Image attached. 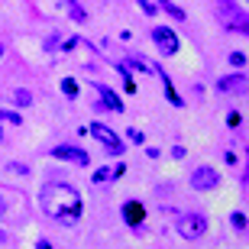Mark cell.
I'll return each mask as SVG.
<instances>
[{
    "label": "cell",
    "instance_id": "7402d4cb",
    "mask_svg": "<svg viewBox=\"0 0 249 249\" xmlns=\"http://www.w3.org/2000/svg\"><path fill=\"white\" fill-rule=\"evenodd\" d=\"M39 249H52V243H46V240H39Z\"/></svg>",
    "mask_w": 249,
    "mask_h": 249
},
{
    "label": "cell",
    "instance_id": "30bf717a",
    "mask_svg": "<svg viewBox=\"0 0 249 249\" xmlns=\"http://www.w3.org/2000/svg\"><path fill=\"white\" fill-rule=\"evenodd\" d=\"M123 220H126V227H139V223L146 220V207L139 201H126L123 204Z\"/></svg>",
    "mask_w": 249,
    "mask_h": 249
},
{
    "label": "cell",
    "instance_id": "cb8c5ba5",
    "mask_svg": "<svg viewBox=\"0 0 249 249\" xmlns=\"http://www.w3.org/2000/svg\"><path fill=\"white\" fill-rule=\"evenodd\" d=\"M0 58H3V46H0Z\"/></svg>",
    "mask_w": 249,
    "mask_h": 249
},
{
    "label": "cell",
    "instance_id": "7a4b0ae2",
    "mask_svg": "<svg viewBox=\"0 0 249 249\" xmlns=\"http://www.w3.org/2000/svg\"><path fill=\"white\" fill-rule=\"evenodd\" d=\"M223 162L230 165V172L240 178V181H249V146L243 142V139H233L230 146H227Z\"/></svg>",
    "mask_w": 249,
    "mask_h": 249
},
{
    "label": "cell",
    "instance_id": "44dd1931",
    "mask_svg": "<svg viewBox=\"0 0 249 249\" xmlns=\"http://www.w3.org/2000/svg\"><path fill=\"white\" fill-rule=\"evenodd\" d=\"M230 62L236 65V68H243V65H246V55H243V52H230Z\"/></svg>",
    "mask_w": 249,
    "mask_h": 249
},
{
    "label": "cell",
    "instance_id": "ffe728a7",
    "mask_svg": "<svg viewBox=\"0 0 249 249\" xmlns=\"http://www.w3.org/2000/svg\"><path fill=\"white\" fill-rule=\"evenodd\" d=\"M126 175V165H123V162H117V165L110 168V178H123Z\"/></svg>",
    "mask_w": 249,
    "mask_h": 249
},
{
    "label": "cell",
    "instance_id": "ba28073f",
    "mask_svg": "<svg viewBox=\"0 0 249 249\" xmlns=\"http://www.w3.org/2000/svg\"><path fill=\"white\" fill-rule=\"evenodd\" d=\"M217 91H223V94H246L249 91V78L246 74H227V78L217 81Z\"/></svg>",
    "mask_w": 249,
    "mask_h": 249
},
{
    "label": "cell",
    "instance_id": "8fae6325",
    "mask_svg": "<svg viewBox=\"0 0 249 249\" xmlns=\"http://www.w3.org/2000/svg\"><path fill=\"white\" fill-rule=\"evenodd\" d=\"M227 29H233V33H246V36H249V17H243V13L230 10V17H227Z\"/></svg>",
    "mask_w": 249,
    "mask_h": 249
},
{
    "label": "cell",
    "instance_id": "9a60e30c",
    "mask_svg": "<svg viewBox=\"0 0 249 249\" xmlns=\"http://www.w3.org/2000/svg\"><path fill=\"white\" fill-rule=\"evenodd\" d=\"M13 97H17V104H19V107H26V104H33V94H29V91H23V88H19V91L13 94Z\"/></svg>",
    "mask_w": 249,
    "mask_h": 249
},
{
    "label": "cell",
    "instance_id": "6da1fadb",
    "mask_svg": "<svg viewBox=\"0 0 249 249\" xmlns=\"http://www.w3.org/2000/svg\"><path fill=\"white\" fill-rule=\"evenodd\" d=\"M39 204L42 211L52 217V220L71 227V223L81 220V194L74 185H65V181H49L39 191Z\"/></svg>",
    "mask_w": 249,
    "mask_h": 249
},
{
    "label": "cell",
    "instance_id": "5bb4252c",
    "mask_svg": "<svg viewBox=\"0 0 249 249\" xmlns=\"http://www.w3.org/2000/svg\"><path fill=\"white\" fill-rule=\"evenodd\" d=\"M68 13H71V17L78 19V23H84V19H88V13H84V10L78 7V0H68Z\"/></svg>",
    "mask_w": 249,
    "mask_h": 249
},
{
    "label": "cell",
    "instance_id": "9c48e42d",
    "mask_svg": "<svg viewBox=\"0 0 249 249\" xmlns=\"http://www.w3.org/2000/svg\"><path fill=\"white\" fill-rule=\"evenodd\" d=\"M94 88H97V94H101V107H107V110H113V113H120L123 110V101H120V94H117V91H110V88H107V84H101V81H97V84H94Z\"/></svg>",
    "mask_w": 249,
    "mask_h": 249
},
{
    "label": "cell",
    "instance_id": "484cf974",
    "mask_svg": "<svg viewBox=\"0 0 249 249\" xmlns=\"http://www.w3.org/2000/svg\"><path fill=\"white\" fill-rule=\"evenodd\" d=\"M220 3H223V0H220Z\"/></svg>",
    "mask_w": 249,
    "mask_h": 249
},
{
    "label": "cell",
    "instance_id": "4316f807",
    "mask_svg": "<svg viewBox=\"0 0 249 249\" xmlns=\"http://www.w3.org/2000/svg\"><path fill=\"white\" fill-rule=\"evenodd\" d=\"M246 3H249V0H246Z\"/></svg>",
    "mask_w": 249,
    "mask_h": 249
},
{
    "label": "cell",
    "instance_id": "4fadbf2b",
    "mask_svg": "<svg viewBox=\"0 0 249 249\" xmlns=\"http://www.w3.org/2000/svg\"><path fill=\"white\" fill-rule=\"evenodd\" d=\"M162 10H165L168 17H175V19H185V10L178 7V3H172V0H162Z\"/></svg>",
    "mask_w": 249,
    "mask_h": 249
},
{
    "label": "cell",
    "instance_id": "52a82bcc",
    "mask_svg": "<svg viewBox=\"0 0 249 249\" xmlns=\"http://www.w3.org/2000/svg\"><path fill=\"white\" fill-rule=\"evenodd\" d=\"M52 156L62 159V162H74V165H88V162H91V156H88L84 149H78V146H55Z\"/></svg>",
    "mask_w": 249,
    "mask_h": 249
},
{
    "label": "cell",
    "instance_id": "277c9868",
    "mask_svg": "<svg viewBox=\"0 0 249 249\" xmlns=\"http://www.w3.org/2000/svg\"><path fill=\"white\" fill-rule=\"evenodd\" d=\"M94 133V139H97V142H101L104 149H107V152H110V156H123V139L117 136V133H113L110 126H107V123H91V126H88Z\"/></svg>",
    "mask_w": 249,
    "mask_h": 249
},
{
    "label": "cell",
    "instance_id": "8992f818",
    "mask_svg": "<svg viewBox=\"0 0 249 249\" xmlns=\"http://www.w3.org/2000/svg\"><path fill=\"white\" fill-rule=\"evenodd\" d=\"M220 185V175H217V168L211 165H201L191 172V188L194 191H213V188Z\"/></svg>",
    "mask_w": 249,
    "mask_h": 249
},
{
    "label": "cell",
    "instance_id": "3957f363",
    "mask_svg": "<svg viewBox=\"0 0 249 249\" xmlns=\"http://www.w3.org/2000/svg\"><path fill=\"white\" fill-rule=\"evenodd\" d=\"M178 233H181V240L194 243L197 236L207 233V217L204 213H181L178 217Z\"/></svg>",
    "mask_w": 249,
    "mask_h": 249
},
{
    "label": "cell",
    "instance_id": "e0dca14e",
    "mask_svg": "<svg viewBox=\"0 0 249 249\" xmlns=\"http://www.w3.org/2000/svg\"><path fill=\"white\" fill-rule=\"evenodd\" d=\"M139 7H142V13H149V17H156V3H152V0H139Z\"/></svg>",
    "mask_w": 249,
    "mask_h": 249
},
{
    "label": "cell",
    "instance_id": "2e32d148",
    "mask_svg": "<svg viewBox=\"0 0 249 249\" xmlns=\"http://www.w3.org/2000/svg\"><path fill=\"white\" fill-rule=\"evenodd\" d=\"M107 178H110V168H97V172H94V185H104Z\"/></svg>",
    "mask_w": 249,
    "mask_h": 249
},
{
    "label": "cell",
    "instance_id": "603a6c76",
    "mask_svg": "<svg viewBox=\"0 0 249 249\" xmlns=\"http://www.w3.org/2000/svg\"><path fill=\"white\" fill-rule=\"evenodd\" d=\"M0 220H3V201H0Z\"/></svg>",
    "mask_w": 249,
    "mask_h": 249
},
{
    "label": "cell",
    "instance_id": "5b68a950",
    "mask_svg": "<svg viewBox=\"0 0 249 249\" xmlns=\"http://www.w3.org/2000/svg\"><path fill=\"white\" fill-rule=\"evenodd\" d=\"M152 42L159 46V52H162V55H178V49H181L178 33L172 26H152Z\"/></svg>",
    "mask_w": 249,
    "mask_h": 249
},
{
    "label": "cell",
    "instance_id": "d6986e66",
    "mask_svg": "<svg viewBox=\"0 0 249 249\" xmlns=\"http://www.w3.org/2000/svg\"><path fill=\"white\" fill-rule=\"evenodd\" d=\"M0 120H7V123H19V113H13V110H0Z\"/></svg>",
    "mask_w": 249,
    "mask_h": 249
},
{
    "label": "cell",
    "instance_id": "7c38bea8",
    "mask_svg": "<svg viewBox=\"0 0 249 249\" xmlns=\"http://www.w3.org/2000/svg\"><path fill=\"white\" fill-rule=\"evenodd\" d=\"M62 94L65 97H78V81H74V78H62Z\"/></svg>",
    "mask_w": 249,
    "mask_h": 249
},
{
    "label": "cell",
    "instance_id": "d4e9b609",
    "mask_svg": "<svg viewBox=\"0 0 249 249\" xmlns=\"http://www.w3.org/2000/svg\"><path fill=\"white\" fill-rule=\"evenodd\" d=\"M0 142H3V136H0Z\"/></svg>",
    "mask_w": 249,
    "mask_h": 249
},
{
    "label": "cell",
    "instance_id": "ac0fdd59",
    "mask_svg": "<svg viewBox=\"0 0 249 249\" xmlns=\"http://www.w3.org/2000/svg\"><path fill=\"white\" fill-rule=\"evenodd\" d=\"M230 223L236 227V230H246V217H243V213H233V217H230Z\"/></svg>",
    "mask_w": 249,
    "mask_h": 249
}]
</instances>
